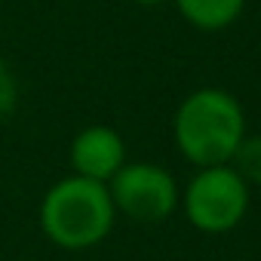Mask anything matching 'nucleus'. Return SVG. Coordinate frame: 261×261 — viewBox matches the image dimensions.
Segmentation results:
<instances>
[{"label":"nucleus","mask_w":261,"mask_h":261,"mask_svg":"<svg viewBox=\"0 0 261 261\" xmlns=\"http://www.w3.org/2000/svg\"><path fill=\"white\" fill-rule=\"evenodd\" d=\"M114 200L108 185L68 175L56 181L40 200V227L62 249H89L101 243L114 227Z\"/></svg>","instance_id":"f257e3e1"},{"label":"nucleus","mask_w":261,"mask_h":261,"mask_svg":"<svg viewBox=\"0 0 261 261\" xmlns=\"http://www.w3.org/2000/svg\"><path fill=\"white\" fill-rule=\"evenodd\" d=\"M172 129L181 154L194 166L206 169L224 166L230 160L246 136V120L233 95L221 89H197L178 105Z\"/></svg>","instance_id":"f03ea898"},{"label":"nucleus","mask_w":261,"mask_h":261,"mask_svg":"<svg viewBox=\"0 0 261 261\" xmlns=\"http://www.w3.org/2000/svg\"><path fill=\"white\" fill-rule=\"evenodd\" d=\"M249 209V185L224 163L200 169L185 191V212L194 227L224 233L243 221Z\"/></svg>","instance_id":"7ed1b4c3"},{"label":"nucleus","mask_w":261,"mask_h":261,"mask_svg":"<svg viewBox=\"0 0 261 261\" xmlns=\"http://www.w3.org/2000/svg\"><path fill=\"white\" fill-rule=\"evenodd\" d=\"M114 209L133 221H163L178 206L175 178L157 163H123L117 175L108 181Z\"/></svg>","instance_id":"20e7f679"},{"label":"nucleus","mask_w":261,"mask_h":261,"mask_svg":"<svg viewBox=\"0 0 261 261\" xmlns=\"http://www.w3.org/2000/svg\"><path fill=\"white\" fill-rule=\"evenodd\" d=\"M123 163H126V145H123L120 133H114L111 126H98V123L86 126L71 142V169H74V175L108 185Z\"/></svg>","instance_id":"39448f33"},{"label":"nucleus","mask_w":261,"mask_h":261,"mask_svg":"<svg viewBox=\"0 0 261 261\" xmlns=\"http://www.w3.org/2000/svg\"><path fill=\"white\" fill-rule=\"evenodd\" d=\"M175 4L191 25L203 31H218V28H227L243 13L246 0H175Z\"/></svg>","instance_id":"423d86ee"},{"label":"nucleus","mask_w":261,"mask_h":261,"mask_svg":"<svg viewBox=\"0 0 261 261\" xmlns=\"http://www.w3.org/2000/svg\"><path fill=\"white\" fill-rule=\"evenodd\" d=\"M227 166L246 185H261V136H243L237 151L230 154Z\"/></svg>","instance_id":"0eeeda50"},{"label":"nucleus","mask_w":261,"mask_h":261,"mask_svg":"<svg viewBox=\"0 0 261 261\" xmlns=\"http://www.w3.org/2000/svg\"><path fill=\"white\" fill-rule=\"evenodd\" d=\"M19 101V83H16V74L10 71V65L0 59V120H4L7 114H13Z\"/></svg>","instance_id":"6e6552de"},{"label":"nucleus","mask_w":261,"mask_h":261,"mask_svg":"<svg viewBox=\"0 0 261 261\" xmlns=\"http://www.w3.org/2000/svg\"><path fill=\"white\" fill-rule=\"evenodd\" d=\"M133 4H139V7H160V4H166V0H133Z\"/></svg>","instance_id":"1a4fd4ad"}]
</instances>
